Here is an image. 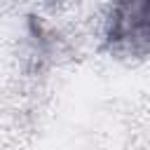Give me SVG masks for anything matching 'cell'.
Listing matches in <instances>:
<instances>
[{
    "label": "cell",
    "mask_w": 150,
    "mask_h": 150,
    "mask_svg": "<svg viewBox=\"0 0 150 150\" xmlns=\"http://www.w3.org/2000/svg\"><path fill=\"white\" fill-rule=\"evenodd\" d=\"M105 49L115 56H150V0H115L105 23Z\"/></svg>",
    "instance_id": "1"
}]
</instances>
